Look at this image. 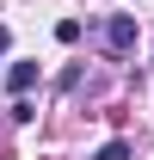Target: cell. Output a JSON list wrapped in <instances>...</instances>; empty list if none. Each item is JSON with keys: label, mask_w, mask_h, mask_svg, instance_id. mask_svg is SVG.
I'll return each mask as SVG.
<instances>
[{"label": "cell", "mask_w": 154, "mask_h": 160, "mask_svg": "<svg viewBox=\"0 0 154 160\" xmlns=\"http://www.w3.org/2000/svg\"><path fill=\"white\" fill-rule=\"evenodd\" d=\"M105 49H111V56L136 49V19L130 12H111V19H105Z\"/></svg>", "instance_id": "6da1fadb"}, {"label": "cell", "mask_w": 154, "mask_h": 160, "mask_svg": "<svg viewBox=\"0 0 154 160\" xmlns=\"http://www.w3.org/2000/svg\"><path fill=\"white\" fill-rule=\"evenodd\" d=\"M6 86H13V92H31V86H37V62H13V68H6Z\"/></svg>", "instance_id": "7a4b0ae2"}, {"label": "cell", "mask_w": 154, "mask_h": 160, "mask_svg": "<svg viewBox=\"0 0 154 160\" xmlns=\"http://www.w3.org/2000/svg\"><path fill=\"white\" fill-rule=\"evenodd\" d=\"M93 160H130V148H123V142H105V148H99Z\"/></svg>", "instance_id": "3957f363"}, {"label": "cell", "mask_w": 154, "mask_h": 160, "mask_svg": "<svg viewBox=\"0 0 154 160\" xmlns=\"http://www.w3.org/2000/svg\"><path fill=\"white\" fill-rule=\"evenodd\" d=\"M0 56H6V25H0Z\"/></svg>", "instance_id": "277c9868"}]
</instances>
